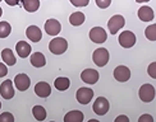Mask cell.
Instances as JSON below:
<instances>
[{
  "mask_svg": "<svg viewBox=\"0 0 156 122\" xmlns=\"http://www.w3.org/2000/svg\"><path fill=\"white\" fill-rule=\"evenodd\" d=\"M67 48H68V42L66 38H63V37H55L54 40H51L49 43L50 52L54 55H62L66 52Z\"/></svg>",
  "mask_w": 156,
  "mask_h": 122,
  "instance_id": "6da1fadb",
  "label": "cell"
},
{
  "mask_svg": "<svg viewBox=\"0 0 156 122\" xmlns=\"http://www.w3.org/2000/svg\"><path fill=\"white\" fill-rule=\"evenodd\" d=\"M109 51L104 47H100L94 51L92 54V61L95 65L100 66V68H104L109 62Z\"/></svg>",
  "mask_w": 156,
  "mask_h": 122,
  "instance_id": "7a4b0ae2",
  "label": "cell"
},
{
  "mask_svg": "<svg viewBox=\"0 0 156 122\" xmlns=\"http://www.w3.org/2000/svg\"><path fill=\"white\" fill-rule=\"evenodd\" d=\"M124 24H126L124 17L120 15V14H115V15H113L112 18H110L109 22H108L109 32H110L112 35H116V32L124 27Z\"/></svg>",
  "mask_w": 156,
  "mask_h": 122,
  "instance_id": "3957f363",
  "label": "cell"
},
{
  "mask_svg": "<svg viewBox=\"0 0 156 122\" xmlns=\"http://www.w3.org/2000/svg\"><path fill=\"white\" fill-rule=\"evenodd\" d=\"M155 94H156V91L154 85L151 84H144L141 88H140V92H138V95H140V99L145 103H150V102L154 101L155 98Z\"/></svg>",
  "mask_w": 156,
  "mask_h": 122,
  "instance_id": "277c9868",
  "label": "cell"
},
{
  "mask_svg": "<svg viewBox=\"0 0 156 122\" xmlns=\"http://www.w3.org/2000/svg\"><path fill=\"white\" fill-rule=\"evenodd\" d=\"M118 41H119V45H120L122 47L131 48V47H133L134 45H136V42H137V38H136L133 32L124 31V32H122V33L119 35Z\"/></svg>",
  "mask_w": 156,
  "mask_h": 122,
  "instance_id": "5b68a950",
  "label": "cell"
},
{
  "mask_svg": "<svg viewBox=\"0 0 156 122\" xmlns=\"http://www.w3.org/2000/svg\"><path fill=\"white\" fill-rule=\"evenodd\" d=\"M110 108V103L109 101L105 98V97H97L95 103L92 106V110L96 114H99V116H104V114H106Z\"/></svg>",
  "mask_w": 156,
  "mask_h": 122,
  "instance_id": "8992f818",
  "label": "cell"
},
{
  "mask_svg": "<svg viewBox=\"0 0 156 122\" xmlns=\"http://www.w3.org/2000/svg\"><path fill=\"white\" fill-rule=\"evenodd\" d=\"M76 98L78 101V103L81 104H88L91 99L94 98V91L90 88H86V87H82L77 91L76 93Z\"/></svg>",
  "mask_w": 156,
  "mask_h": 122,
  "instance_id": "52a82bcc",
  "label": "cell"
},
{
  "mask_svg": "<svg viewBox=\"0 0 156 122\" xmlns=\"http://www.w3.org/2000/svg\"><path fill=\"white\" fill-rule=\"evenodd\" d=\"M90 40L95 42V43H104L106 42L108 40V35L106 31L102 27H94L90 31Z\"/></svg>",
  "mask_w": 156,
  "mask_h": 122,
  "instance_id": "ba28073f",
  "label": "cell"
},
{
  "mask_svg": "<svg viewBox=\"0 0 156 122\" xmlns=\"http://www.w3.org/2000/svg\"><path fill=\"white\" fill-rule=\"evenodd\" d=\"M45 32L49 35V36H58L60 33L62 31V24L59 21H56V19L51 18V19H48L46 22H45Z\"/></svg>",
  "mask_w": 156,
  "mask_h": 122,
  "instance_id": "9c48e42d",
  "label": "cell"
},
{
  "mask_svg": "<svg viewBox=\"0 0 156 122\" xmlns=\"http://www.w3.org/2000/svg\"><path fill=\"white\" fill-rule=\"evenodd\" d=\"M14 85H16V88L18 89L19 92L27 91V89L30 88V85H31L30 76L27 74H23V73L16 75V78H14Z\"/></svg>",
  "mask_w": 156,
  "mask_h": 122,
  "instance_id": "30bf717a",
  "label": "cell"
},
{
  "mask_svg": "<svg viewBox=\"0 0 156 122\" xmlns=\"http://www.w3.org/2000/svg\"><path fill=\"white\" fill-rule=\"evenodd\" d=\"M114 78L120 81V83H126L131 78V70L124 65H119L114 69Z\"/></svg>",
  "mask_w": 156,
  "mask_h": 122,
  "instance_id": "8fae6325",
  "label": "cell"
},
{
  "mask_svg": "<svg viewBox=\"0 0 156 122\" xmlns=\"http://www.w3.org/2000/svg\"><path fill=\"white\" fill-rule=\"evenodd\" d=\"M0 94L4 99H12L14 97V88H13V81L6 79L0 84Z\"/></svg>",
  "mask_w": 156,
  "mask_h": 122,
  "instance_id": "7c38bea8",
  "label": "cell"
},
{
  "mask_svg": "<svg viewBox=\"0 0 156 122\" xmlns=\"http://www.w3.org/2000/svg\"><path fill=\"white\" fill-rule=\"evenodd\" d=\"M99 71H96L94 69H86L81 73V79L83 83H87V84H96L97 80H99Z\"/></svg>",
  "mask_w": 156,
  "mask_h": 122,
  "instance_id": "4fadbf2b",
  "label": "cell"
},
{
  "mask_svg": "<svg viewBox=\"0 0 156 122\" xmlns=\"http://www.w3.org/2000/svg\"><path fill=\"white\" fill-rule=\"evenodd\" d=\"M26 36L31 42H40L42 38V32L41 29L37 27V25H30V27L26 29Z\"/></svg>",
  "mask_w": 156,
  "mask_h": 122,
  "instance_id": "5bb4252c",
  "label": "cell"
},
{
  "mask_svg": "<svg viewBox=\"0 0 156 122\" xmlns=\"http://www.w3.org/2000/svg\"><path fill=\"white\" fill-rule=\"evenodd\" d=\"M35 93H36L37 97L46 98L51 94V87L45 81H38L35 85Z\"/></svg>",
  "mask_w": 156,
  "mask_h": 122,
  "instance_id": "9a60e30c",
  "label": "cell"
},
{
  "mask_svg": "<svg viewBox=\"0 0 156 122\" xmlns=\"http://www.w3.org/2000/svg\"><path fill=\"white\" fill-rule=\"evenodd\" d=\"M138 18L141 19L142 22H151L155 14H154V10L150 8V6H147V5H144V6H141V8L138 9Z\"/></svg>",
  "mask_w": 156,
  "mask_h": 122,
  "instance_id": "2e32d148",
  "label": "cell"
},
{
  "mask_svg": "<svg viewBox=\"0 0 156 122\" xmlns=\"http://www.w3.org/2000/svg\"><path fill=\"white\" fill-rule=\"evenodd\" d=\"M16 51L18 52V55L22 57V59H26V57H28L30 54L32 52V48L30 46V43L24 42V41H19L16 46Z\"/></svg>",
  "mask_w": 156,
  "mask_h": 122,
  "instance_id": "e0dca14e",
  "label": "cell"
},
{
  "mask_svg": "<svg viewBox=\"0 0 156 122\" xmlns=\"http://www.w3.org/2000/svg\"><path fill=\"white\" fill-rule=\"evenodd\" d=\"M2 57H3V61L9 66H14L17 64V59L14 56V52H13L10 48H4L2 51Z\"/></svg>",
  "mask_w": 156,
  "mask_h": 122,
  "instance_id": "ac0fdd59",
  "label": "cell"
},
{
  "mask_svg": "<svg viewBox=\"0 0 156 122\" xmlns=\"http://www.w3.org/2000/svg\"><path fill=\"white\" fill-rule=\"evenodd\" d=\"M31 64L35 68H42L46 65V59L42 52H35L31 55Z\"/></svg>",
  "mask_w": 156,
  "mask_h": 122,
  "instance_id": "d6986e66",
  "label": "cell"
},
{
  "mask_svg": "<svg viewBox=\"0 0 156 122\" xmlns=\"http://www.w3.org/2000/svg\"><path fill=\"white\" fill-rule=\"evenodd\" d=\"M84 120V116L81 111H70L64 116V121L66 122H82Z\"/></svg>",
  "mask_w": 156,
  "mask_h": 122,
  "instance_id": "ffe728a7",
  "label": "cell"
},
{
  "mask_svg": "<svg viewBox=\"0 0 156 122\" xmlns=\"http://www.w3.org/2000/svg\"><path fill=\"white\" fill-rule=\"evenodd\" d=\"M84 21H86V17H84L82 12H76L73 14H70V17H69V22L72 25H74V27L82 25L84 23Z\"/></svg>",
  "mask_w": 156,
  "mask_h": 122,
  "instance_id": "44dd1931",
  "label": "cell"
},
{
  "mask_svg": "<svg viewBox=\"0 0 156 122\" xmlns=\"http://www.w3.org/2000/svg\"><path fill=\"white\" fill-rule=\"evenodd\" d=\"M22 5L28 13H35L40 8V0H22Z\"/></svg>",
  "mask_w": 156,
  "mask_h": 122,
  "instance_id": "7402d4cb",
  "label": "cell"
},
{
  "mask_svg": "<svg viewBox=\"0 0 156 122\" xmlns=\"http://www.w3.org/2000/svg\"><path fill=\"white\" fill-rule=\"evenodd\" d=\"M70 85V80L68 78H64V76H60V78H56L54 81V87L60 92L67 91Z\"/></svg>",
  "mask_w": 156,
  "mask_h": 122,
  "instance_id": "603a6c76",
  "label": "cell"
},
{
  "mask_svg": "<svg viewBox=\"0 0 156 122\" xmlns=\"http://www.w3.org/2000/svg\"><path fill=\"white\" fill-rule=\"evenodd\" d=\"M32 114H34V117L37 120V121H44L46 118V110L42 107V106H35L32 108Z\"/></svg>",
  "mask_w": 156,
  "mask_h": 122,
  "instance_id": "cb8c5ba5",
  "label": "cell"
},
{
  "mask_svg": "<svg viewBox=\"0 0 156 122\" xmlns=\"http://www.w3.org/2000/svg\"><path fill=\"white\" fill-rule=\"evenodd\" d=\"M12 32V27L8 22H0V38H6Z\"/></svg>",
  "mask_w": 156,
  "mask_h": 122,
  "instance_id": "d4e9b609",
  "label": "cell"
},
{
  "mask_svg": "<svg viewBox=\"0 0 156 122\" xmlns=\"http://www.w3.org/2000/svg\"><path fill=\"white\" fill-rule=\"evenodd\" d=\"M145 36L148 41H156V24H151L145 29Z\"/></svg>",
  "mask_w": 156,
  "mask_h": 122,
  "instance_id": "484cf974",
  "label": "cell"
},
{
  "mask_svg": "<svg viewBox=\"0 0 156 122\" xmlns=\"http://www.w3.org/2000/svg\"><path fill=\"white\" fill-rule=\"evenodd\" d=\"M0 122H14V116L10 112H4L0 114Z\"/></svg>",
  "mask_w": 156,
  "mask_h": 122,
  "instance_id": "4316f807",
  "label": "cell"
},
{
  "mask_svg": "<svg viewBox=\"0 0 156 122\" xmlns=\"http://www.w3.org/2000/svg\"><path fill=\"white\" fill-rule=\"evenodd\" d=\"M147 74L151 76L152 79H156V61L151 62L147 68Z\"/></svg>",
  "mask_w": 156,
  "mask_h": 122,
  "instance_id": "83f0119b",
  "label": "cell"
},
{
  "mask_svg": "<svg viewBox=\"0 0 156 122\" xmlns=\"http://www.w3.org/2000/svg\"><path fill=\"white\" fill-rule=\"evenodd\" d=\"M95 2L100 9H106L110 6V4H112V0H95Z\"/></svg>",
  "mask_w": 156,
  "mask_h": 122,
  "instance_id": "f1b7e54d",
  "label": "cell"
},
{
  "mask_svg": "<svg viewBox=\"0 0 156 122\" xmlns=\"http://www.w3.org/2000/svg\"><path fill=\"white\" fill-rule=\"evenodd\" d=\"M70 3H72V5L77 6V8H82V6H87L90 0H69Z\"/></svg>",
  "mask_w": 156,
  "mask_h": 122,
  "instance_id": "f546056e",
  "label": "cell"
},
{
  "mask_svg": "<svg viewBox=\"0 0 156 122\" xmlns=\"http://www.w3.org/2000/svg\"><path fill=\"white\" fill-rule=\"evenodd\" d=\"M138 121H140V122H146V121H148V122H154V117L150 116V114H142V116L138 118Z\"/></svg>",
  "mask_w": 156,
  "mask_h": 122,
  "instance_id": "4dcf8cb0",
  "label": "cell"
},
{
  "mask_svg": "<svg viewBox=\"0 0 156 122\" xmlns=\"http://www.w3.org/2000/svg\"><path fill=\"white\" fill-rule=\"evenodd\" d=\"M6 74H8V69H6V66L3 62H0V78H3Z\"/></svg>",
  "mask_w": 156,
  "mask_h": 122,
  "instance_id": "1f68e13d",
  "label": "cell"
},
{
  "mask_svg": "<svg viewBox=\"0 0 156 122\" xmlns=\"http://www.w3.org/2000/svg\"><path fill=\"white\" fill-rule=\"evenodd\" d=\"M128 121H129V118L127 116H123V114H122V116H118V117L115 118V122H128Z\"/></svg>",
  "mask_w": 156,
  "mask_h": 122,
  "instance_id": "d6a6232c",
  "label": "cell"
},
{
  "mask_svg": "<svg viewBox=\"0 0 156 122\" xmlns=\"http://www.w3.org/2000/svg\"><path fill=\"white\" fill-rule=\"evenodd\" d=\"M4 2L8 5H10V6H14V5H18L21 0H4Z\"/></svg>",
  "mask_w": 156,
  "mask_h": 122,
  "instance_id": "836d02e7",
  "label": "cell"
},
{
  "mask_svg": "<svg viewBox=\"0 0 156 122\" xmlns=\"http://www.w3.org/2000/svg\"><path fill=\"white\" fill-rule=\"evenodd\" d=\"M136 2H137V3H147V2H150V0H136Z\"/></svg>",
  "mask_w": 156,
  "mask_h": 122,
  "instance_id": "e575fe53",
  "label": "cell"
},
{
  "mask_svg": "<svg viewBox=\"0 0 156 122\" xmlns=\"http://www.w3.org/2000/svg\"><path fill=\"white\" fill-rule=\"evenodd\" d=\"M2 14H3V9L0 8V17H2Z\"/></svg>",
  "mask_w": 156,
  "mask_h": 122,
  "instance_id": "d590c367",
  "label": "cell"
},
{
  "mask_svg": "<svg viewBox=\"0 0 156 122\" xmlns=\"http://www.w3.org/2000/svg\"><path fill=\"white\" fill-rule=\"evenodd\" d=\"M0 108H2V103H0Z\"/></svg>",
  "mask_w": 156,
  "mask_h": 122,
  "instance_id": "8d00e7d4",
  "label": "cell"
},
{
  "mask_svg": "<svg viewBox=\"0 0 156 122\" xmlns=\"http://www.w3.org/2000/svg\"><path fill=\"white\" fill-rule=\"evenodd\" d=\"M0 2H3V0H0Z\"/></svg>",
  "mask_w": 156,
  "mask_h": 122,
  "instance_id": "74e56055",
  "label": "cell"
}]
</instances>
